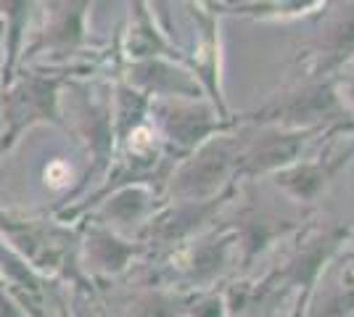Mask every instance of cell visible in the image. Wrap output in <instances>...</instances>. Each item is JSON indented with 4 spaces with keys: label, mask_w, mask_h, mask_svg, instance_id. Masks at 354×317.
<instances>
[{
    "label": "cell",
    "mask_w": 354,
    "mask_h": 317,
    "mask_svg": "<svg viewBox=\"0 0 354 317\" xmlns=\"http://www.w3.org/2000/svg\"><path fill=\"white\" fill-rule=\"evenodd\" d=\"M69 175H72V169L64 164V162H53V164L45 169V180L50 182L53 188H61V185H66Z\"/></svg>",
    "instance_id": "obj_1"
}]
</instances>
